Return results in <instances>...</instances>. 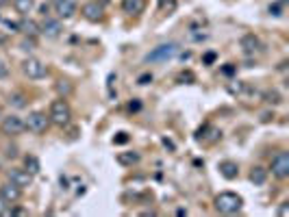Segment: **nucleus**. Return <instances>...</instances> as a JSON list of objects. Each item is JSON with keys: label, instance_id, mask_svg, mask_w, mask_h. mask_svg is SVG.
Here are the masks:
<instances>
[{"label": "nucleus", "instance_id": "obj_1", "mask_svg": "<svg viewBox=\"0 0 289 217\" xmlns=\"http://www.w3.org/2000/svg\"><path fill=\"white\" fill-rule=\"evenodd\" d=\"M241 206H243L241 196H237L235 191H222V193L215 196V200H213V209L218 211V213H222V215H235V213H239Z\"/></svg>", "mask_w": 289, "mask_h": 217}, {"label": "nucleus", "instance_id": "obj_2", "mask_svg": "<svg viewBox=\"0 0 289 217\" xmlns=\"http://www.w3.org/2000/svg\"><path fill=\"white\" fill-rule=\"evenodd\" d=\"M48 117H50V124L59 126V128H66V126L72 122V108H70L66 98H59V100H55L50 104Z\"/></svg>", "mask_w": 289, "mask_h": 217}, {"label": "nucleus", "instance_id": "obj_3", "mask_svg": "<svg viewBox=\"0 0 289 217\" xmlns=\"http://www.w3.org/2000/svg\"><path fill=\"white\" fill-rule=\"evenodd\" d=\"M178 52V44L170 41V44H159L157 48H152L146 54V63H166L170 59H174Z\"/></svg>", "mask_w": 289, "mask_h": 217}, {"label": "nucleus", "instance_id": "obj_4", "mask_svg": "<svg viewBox=\"0 0 289 217\" xmlns=\"http://www.w3.org/2000/svg\"><path fill=\"white\" fill-rule=\"evenodd\" d=\"M24 126H26V131H31L35 135H44L48 131V126H50V117L44 111H33L24 120Z\"/></svg>", "mask_w": 289, "mask_h": 217}, {"label": "nucleus", "instance_id": "obj_5", "mask_svg": "<svg viewBox=\"0 0 289 217\" xmlns=\"http://www.w3.org/2000/svg\"><path fill=\"white\" fill-rule=\"evenodd\" d=\"M22 72L29 78H33V80H39V78H44L48 74V68L44 66V63L39 61V59H35V57H29V59H24L22 61Z\"/></svg>", "mask_w": 289, "mask_h": 217}, {"label": "nucleus", "instance_id": "obj_6", "mask_svg": "<svg viewBox=\"0 0 289 217\" xmlns=\"http://www.w3.org/2000/svg\"><path fill=\"white\" fill-rule=\"evenodd\" d=\"M270 169H272V176H276L278 180L289 178V155L285 150H281V152H276V155H274Z\"/></svg>", "mask_w": 289, "mask_h": 217}, {"label": "nucleus", "instance_id": "obj_7", "mask_svg": "<svg viewBox=\"0 0 289 217\" xmlns=\"http://www.w3.org/2000/svg\"><path fill=\"white\" fill-rule=\"evenodd\" d=\"M0 131H3L5 135H9V137H15V135H22V133L26 131V126H24L22 117H17V115H7V117H3Z\"/></svg>", "mask_w": 289, "mask_h": 217}, {"label": "nucleus", "instance_id": "obj_8", "mask_svg": "<svg viewBox=\"0 0 289 217\" xmlns=\"http://www.w3.org/2000/svg\"><path fill=\"white\" fill-rule=\"evenodd\" d=\"M0 198H3L7 204H15L22 198V189L15 183H11V180H7V183L0 185Z\"/></svg>", "mask_w": 289, "mask_h": 217}, {"label": "nucleus", "instance_id": "obj_9", "mask_svg": "<svg viewBox=\"0 0 289 217\" xmlns=\"http://www.w3.org/2000/svg\"><path fill=\"white\" fill-rule=\"evenodd\" d=\"M76 7H78L76 0H52V9H55V13L59 17H63V20H68V17L74 15Z\"/></svg>", "mask_w": 289, "mask_h": 217}, {"label": "nucleus", "instance_id": "obj_10", "mask_svg": "<svg viewBox=\"0 0 289 217\" xmlns=\"http://www.w3.org/2000/svg\"><path fill=\"white\" fill-rule=\"evenodd\" d=\"M7 176H9V180H11V183H15L20 189L31 187V183H33V176H31L26 169H20V167H11V169L7 171Z\"/></svg>", "mask_w": 289, "mask_h": 217}, {"label": "nucleus", "instance_id": "obj_11", "mask_svg": "<svg viewBox=\"0 0 289 217\" xmlns=\"http://www.w3.org/2000/svg\"><path fill=\"white\" fill-rule=\"evenodd\" d=\"M61 31H63V29H61V22L55 20V17H44V22L39 24V33H42V35H46L48 39L59 37Z\"/></svg>", "mask_w": 289, "mask_h": 217}, {"label": "nucleus", "instance_id": "obj_12", "mask_svg": "<svg viewBox=\"0 0 289 217\" xmlns=\"http://www.w3.org/2000/svg\"><path fill=\"white\" fill-rule=\"evenodd\" d=\"M83 17L89 22H102L105 20V9L102 5H98V3H85L83 5Z\"/></svg>", "mask_w": 289, "mask_h": 217}, {"label": "nucleus", "instance_id": "obj_13", "mask_svg": "<svg viewBox=\"0 0 289 217\" xmlns=\"http://www.w3.org/2000/svg\"><path fill=\"white\" fill-rule=\"evenodd\" d=\"M239 46H241L243 54H257L261 50V41H259L257 35L248 33V35H243V37L239 39Z\"/></svg>", "mask_w": 289, "mask_h": 217}, {"label": "nucleus", "instance_id": "obj_14", "mask_svg": "<svg viewBox=\"0 0 289 217\" xmlns=\"http://www.w3.org/2000/svg\"><path fill=\"white\" fill-rule=\"evenodd\" d=\"M146 9V0H122V11L129 15H139Z\"/></svg>", "mask_w": 289, "mask_h": 217}, {"label": "nucleus", "instance_id": "obj_15", "mask_svg": "<svg viewBox=\"0 0 289 217\" xmlns=\"http://www.w3.org/2000/svg\"><path fill=\"white\" fill-rule=\"evenodd\" d=\"M218 169H220V174L226 178V180H235V178L239 176V165L235 161H222Z\"/></svg>", "mask_w": 289, "mask_h": 217}, {"label": "nucleus", "instance_id": "obj_16", "mask_svg": "<svg viewBox=\"0 0 289 217\" xmlns=\"http://www.w3.org/2000/svg\"><path fill=\"white\" fill-rule=\"evenodd\" d=\"M248 178H250V183H252V185H265V180H267V169H265V167H261V165L252 167Z\"/></svg>", "mask_w": 289, "mask_h": 217}, {"label": "nucleus", "instance_id": "obj_17", "mask_svg": "<svg viewBox=\"0 0 289 217\" xmlns=\"http://www.w3.org/2000/svg\"><path fill=\"white\" fill-rule=\"evenodd\" d=\"M139 152H120L117 155V163L120 165H126V167H133L135 163H139Z\"/></svg>", "mask_w": 289, "mask_h": 217}, {"label": "nucleus", "instance_id": "obj_18", "mask_svg": "<svg viewBox=\"0 0 289 217\" xmlns=\"http://www.w3.org/2000/svg\"><path fill=\"white\" fill-rule=\"evenodd\" d=\"M13 7L20 15H29L35 9V0H13Z\"/></svg>", "mask_w": 289, "mask_h": 217}, {"label": "nucleus", "instance_id": "obj_19", "mask_svg": "<svg viewBox=\"0 0 289 217\" xmlns=\"http://www.w3.org/2000/svg\"><path fill=\"white\" fill-rule=\"evenodd\" d=\"M24 169L29 171L31 176L39 174V161H37V157H33V155H26V157H24Z\"/></svg>", "mask_w": 289, "mask_h": 217}, {"label": "nucleus", "instance_id": "obj_20", "mask_svg": "<svg viewBox=\"0 0 289 217\" xmlns=\"http://www.w3.org/2000/svg\"><path fill=\"white\" fill-rule=\"evenodd\" d=\"M20 29L24 31V35H29V37H35V35L39 33V26L35 24V22H31V20H24V22L20 24Z\"/></svg>", "mask_w": 289, "mask_h": 217}, {"label": "nucleus", "instance_id": "obj_21", "mask_svg": "<svg viewBox=\"0 0 289 217\" xmlns=\"http://www.w3.org/2000/svg\"><path fill=\"white\" fill-rule=\"evenodd\" d=\"M9 104L15 106V108H22V106H26V96L20 94V92L11 94V96H9Z\"/></svg>", "mask_w": 289, "mask_h": 217}, {"label": "nucleus", "instance_id": "obj_22", "mask_svg": "<svg viewBox=\"0 0 289 217\" xmlns=\"http://www.w3.org/2000/svg\"><path fill=\"white\" fill-rule=\"evenodd\" d=\"M263 100H265L267 104H281V102H283V98H281V94H278L276 89H272V92H265Z\"/></svg>", "mask_w": 289, "mask_h": 217}, {"label": "nucleus", "instance_id": "obj_23", "mask_svg": "<svg viewBox=\"0 0 289 217\" xmlns=\"http://www.w3.org/2000/svg\"><path fill=\"white\" fill-rule=\"evenodd\" d=\"M57 92L63 94V98H66L68 94H72V85L68 83V80H59V83H57Z\"/></svg>", "mask_w": 289, "mask_h": 217}, {"label": "nucleus", "instance_id": "obj_24", "mask_svg": "<svg viewBox=\"0 0 289 217\" xmlns=\"http://www.w3.org/2000/svg\"><path fill=\"white\" fill-rule=\"evenodd\" d=\"M174 9H176V3H174V0H161V11L172 13Z\"/></svg>", "mask_w": 289, "mask_h": 217}, {"label": "nucleus", "instance_id": "obj_25", "mask_svg": "<svg viewBox=\"0 0 289 217\" xmlns=\"http://www.w3.org/2000/svg\"><path fill=\"white\" fill-rule=\"evenodd\" d=\"M137 83H139V85H148V83H152V74H141V76L137 78Z\"/></svg>", "mask_w": 289, "mask_h": 217}, {"label": "nucleus", "instance_id": "obj_26", "mask_svg": "<svg viewBox=\"0 0 289 217\" xmlns=\"http://www.w3.org/2000/svg\"><path fill=\"white\" fill-rule=\"evenodd\" d=\"M278 215H281V217H287V215H289V202H281V209H278Z\"/></svg>", "mask_w": 289, "mask_h": 217}, {"label": "nucleus", "instance_id": "obj_27", "mask_svg": "<svg viewBox=\"0 0 289 217\" xmlns=\"http://www.w3.org/2000/svg\"><path fill=\"white\" fill-rule=\"evenodd\" d=\"M126 141H129V135L126 133H117V137L113 139V143H126Z\"/></svg>", "mask_w": 289, "mask_h": 217}, {"label": "nucleus", "instance_id": "obj_28", "mask_svg": "<svg viewBox=\"0 0 289 217\" xmlns=\"http://www.w3.org/2000/svg\"><path fill=\"white\" fill-rule=\"evenodd\" d=\"M33 48H35V41H33V37L22 41V50H33Z\"/></svg>", "mask_w": 289, "mask_h": 217}, {"label": "nucleus", "instance_id": "obj_29", "mask_svg": "<svg viewBox=\"0 0 289 217\" xmlns=\"http://www.w3.org/2000/svg\"><path fill=\"white\" fill-rule=\"evenodd\" d=\"M7 72H9V68H7V63L0 59V78H5L7 76Z\"/></svg>", "mask_w": 289, "mask_h": 217}, {"label": "nucleus", "instance_id": "obj_30", "mask_svg": "<svg viewBox=\"0 0 289 217\" xmlns=\"http://www.w3.org/2000/svg\"><path fill=\"white\" fill-rule=\"evenodd\" d=\"M178 80H194V74H192V72H185V74L178 76Z\"/></svg>", "mask_w": 289, "mask_h": 217}, {"label": "nucleus", "instance_id": "obj_31", "mask_svg": "<svg viewBox=\"0 0 289 217\" xmlns=\"http://www.w3.org/2000/svg\"><path fill=\"white\" fill-rule=\"evenodd\" d=\"M213 59H215V54H213V52H209V54L204 57V63H213Z\"/></svg>", "mask_w": 289, "mask_h": 217}, {"label": "nucleus", "instance_id": "obj_32", "mask_svg": "<svg viewBox=\"0 0 289 217\" xmlns=\"http://www.w3.org/2000/svg\"><path fill=\"white\" fill-rule=\"evenodd\" d=\"M137 108H139V102H131L129 104V111H137Z\"/></svg>", "mask_w": 289, "mask_h": 217}, {"label": "nucleus", "instance_id": "obj_33", "mask_svg": "<svg viewBox=\"0 0 289 217\" xmlns=\"http://www.w3.org/2000/svg\"><path fill=\"white\" fill-rule=\"evenodd\" d=\"M5 209H7V202L3 200V198H0V215H3V211H5Z\"/></svg>", "mask_w": 289, "mask_h": 217}, {"label": "nucleus", "instance_id": "obj_34", "mask_svg": "<svg viewBox=\"0 0 289 217\" xmlns=\"http://www.w3.org/2000/svg\"><path fill=\"white\" fill-rule=\"evenodd\" d=\"M235 68H231V63H229V68H224V74H233Z\"/></svg>", "mask_w": 289, "mask_h": 217}]
</instances>
